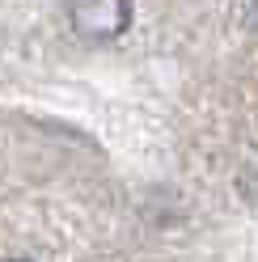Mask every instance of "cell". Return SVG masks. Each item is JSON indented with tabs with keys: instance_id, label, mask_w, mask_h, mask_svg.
Masks as SVG:
<instances>
[{
	"instance_id": "1",
	"label": "cell",
	"mask_w": 258,
	"mask_h": 262,
	"mask_svg": "<svg viewBox=\"0 0 258 262\" xmlns=\"http://www.w3.org/2000/svg\"><path fill=\"white\" fill-rule=\"evenodd\" d=\"M72 34L85 42H110L132 26V0H68Z\"/></svg>"
},
{
	"instance_id": "2",
	"label": "cell",
	"mask_w": 258,
	"mask_h": 262,
	"mask_svg": "<svg viewBox=\"0 0 258 262\" xmlns=\"http://www.w3.org/2000/svg\"><path fill=\"white\" fill-rule=\"evenodd\" d=\"M9 262H30V258H9Z\"/></svg>"
}]
</instances>
